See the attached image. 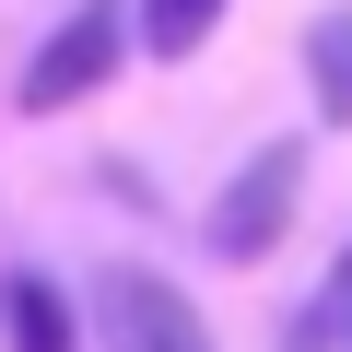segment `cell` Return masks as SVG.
<instances>
[{"label":"cell","instance_id":"6da1fadb","mask_svg":"<svg viewBox=\"0 0 352 352\" xmlns=\"http://www.w3.org/2000/svg\"><path fill=\"white\" fill-rule=\"evenodd\" d=\"M294 200H305V141L282 129V141L235 153V176H223V188H212V212H200V247H212L223 270H258V258L294 235Z\"/></svg>","mask_w":352,"mask_h":352},{"label":"cell","instance_id":"7a4b0ae2","mask_svg":"<svg viewBox=\"0 0 352 352\" xmlns=\"http://www.w3.org/2000/svg\"><path fill=\"white\" fill-rule=\"evenodd\" d=\"M71 305L94 317V340H106V352H212V317L176 294L153 258H94Z\"/></svg>","mask_w":352,"mask_h":352},{"label":"cell","instance_id":"3957f363","mask_svg":"<svg viewBox=\"0 0 352 352\" xmlns=\"http://www.w3.org/2000/svg\"><path fill=\"white\" fill-rule=\"evenodd\" d=\"M118 59H129V0H82V12H59L47 47L24 59L12 106H24V118H71V106H94V94L118 82Z\"/></svg>","mask_w":352,"mask_h":352},{"label":"cell","instance_id":"277c9868","mask_svg":"<svg viewBox=\"0 0 352 352\" xmlns=\"http://www.w3.org/2000/svg\"><path fill=\"white\" fill-rule=\"evenodd\" d=\"M0 352H82V305L47 270H0Z\"/></svg>","mask_w":352,"mask_h":352},{"label":"cell","instance_id":"5b68a950","mask_svg":"<svg viewBox=\"0 0 352 352\" xmlns=\"http://www.w3.org/2000/svg\"><path fill=\"white\" fill-rule=\"evenodd\" d=\"M305 106L317 129H352V0H329L305 24Z\"/></svg>","mask_w":352,"mask_h":352},{"label":"cell","instance_id":"8992f818","mask_svg":"<svg viewBox=\"0 0 352 352\" xmlns=\"http://www.w3.org/2000/svg\"><path fill=\"white\" fill-rule=\"evenodd\" d=\"M223 12H235V0H129V47H153V59H200V47L223 36Z\"/></svg>","mask_w":352,"mask_h":352},{"label":"cell","instance_id":"52a82bcc","mask_svg":"<svg viewBox=\"0 0 352 352\" xmlns=\"http://www.w3.org/2000/svg\"><path fill=\"white\" fill-rule=\"evenodd\" d=\"M329 294H340L329 317H340V352H352V247H340V270H329Z\"/></svg>","mask_w":352,"mask_h":352}]
</instances>
